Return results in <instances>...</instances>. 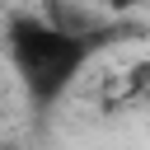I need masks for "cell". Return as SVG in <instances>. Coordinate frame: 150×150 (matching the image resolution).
Segmentation results:
<instances>
[{
    "instance_id": "cell-3",
    "label": "cell",
    "mask_w": 150,
    "mask_h": 150,
    "mask_svg": "<svg viewBox=\"0 0 150 150\" xmlns=\"http://www.w3.org/2000/svg\"><path fill=\"white\" fill-rule=\"evenodd\" d=\"M0 150H14V145H0Z\"/></svg>"
},
{
    "instance_id": "cell-2",
    "label": "cell",
    "mask_w": 150,
    "mask_h": 150,
    "mask_svg": "<svg viewBox=\"0 0 150 150\" xmlns=\"http://www.w3.org/2000/svg\"><path fill=\"white\" fill-rule=\"evenodd\" d=\"M84 5H94V9H103V14H112V19H122V14H131L141 0H84Z\"/></svg>"
},
{
    "instance_id": "cell-1",
    "label": "cell",
    "mask_w": 150,
    "mask_h": 150,
    "mask_svg": "<svg viewBox=\"0 0 150 150\" xmlns=\"http://www.w3.org/2000/svg\"><path fill=\"white\" fill-rule=\"evenodd\" d=\"M5 56H9V70H14V80L23 84V94H28V103L33 108H56L66 94H70V84L89 70V61H94V52L103 47V42H94V38H80V33H66L61 23H52L47 14H38V9H14L9 19H5Z\"/></svg>"
}]
</instances>
